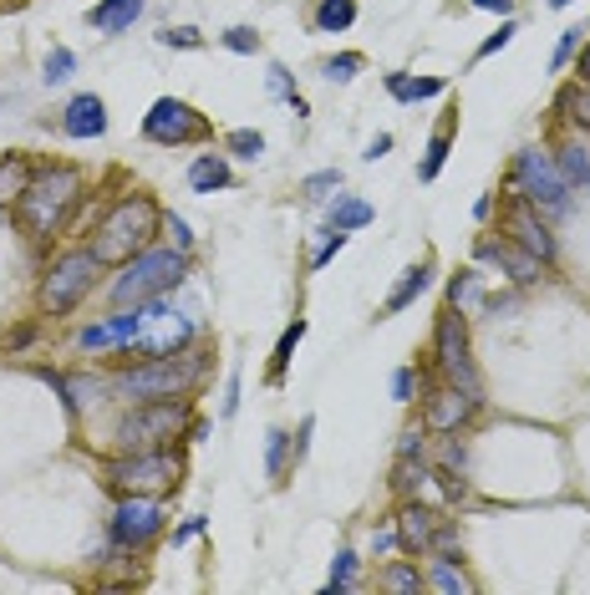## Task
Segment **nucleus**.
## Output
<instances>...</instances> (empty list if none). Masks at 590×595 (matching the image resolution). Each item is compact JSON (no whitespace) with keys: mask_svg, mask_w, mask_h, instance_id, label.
<instances>
[{"mask_svg":"<svg viewBox=\"0 0 590 595\" xmlns=\"http://www.w3.org/2000/svg\"><path fill=\"white\" fill-rule=\"evenodd\" d=\"M77 198H82V173L72 163H52V169L31 173L26 194L15 198V219H21V229L31 239H52L66 225V214L77 209Z\"/></svg>","mask_w":590,"mask_h":595,"instance_id":"1","label":"nucleus"},{"mask_svg":"<svg viewBox=\"0 0 590 595\" xmlns=\"http://www.w3.org/2000/svg\"><path fill=\"white\" fill-rule=\"evenodd\" d=\"M158 225H163V214H158V204H153L148 194L118 198V204L103 214V225H97L93 255H97L103 264H128L132 255L148 250V239L158 235Z\"/></svg>","mask_w":590,"mask_h":595,"instance_id":"2","label":"nucleus"},{"mask_svg":"<svg viewBox=\"0 0 590 595\" xmlns=\"http://www.w3.org/2000/svg\"><path fill=\"white\" fill-rule=\"evenodd\" d=\"M204 377V351H173V357H148L118 377V392L128 402H163V397H189V387Z\"/></svg>","mask_w":590,"mask_h":595,"instance_id":"3","label":"nucleus"},{"mask_svg":"<svg viewBox=\"0 0 590 595\" xmlns=\"http://www.w3.org/2000/svg\"><path fill=\"white\" fill-rule=\"evenodd\" d=\"M189 275V255L184 250H143L122 264V275L112 280V301L118 305H143L158 295L179 291Z\"/></svg>","mask_w":590,"mask_h":595,"instance_id":"4","label":"nucleus"},{"mask_svg":"<svg viewBox=\"0 0 590 595\" xmlns=\"http://www.w3.org/2000/svg\"><path fill=\"white\" fill-rule=\"evenodd\" d=\"M179 478H184V458L169 453V448H132L107 468V484H112L118 494H148V499L173 494L179 489Z\"/></svg>","mask_w":590,"mask_h":595,"instance_id":"5","label":"nucleus"},{"mask_svg":"<svg viewBox=\"0 0 590 595\" xmlns=\"http://www.w3.org/2000/svg\"><path fill=\"white\" fill-rule=\"evenodd\" d=\"M514 194L525 198L539 219H565L570 214V184L560 178L550 153H539V148H525L514 159Z\"/></svg>","mask_w":590,"mask_h":595,"instance_id":"6","label":"nucleus"},{"mask_svg":"<svg viewBox=\"0 0 590 595\" xmlns=\"http://www.w3.org/2000/svg\"><path fill=\"white\" fill-rule=\"evenodd\" d=\"M179 433H189V402L184 397H163V402H138L118 423L122 448H169Z\"/></svg>","mask_w":590,"mask_h":595,"instance_id":"7","label":"nucleus"},{"mask_svg":"<svg viewBox=\"0 0 590 595\" xmlns=\"http://www.w3.org/2000/svg\"><path fill=\"white\" fill-rule=\"evenodd\" d=\"M97 270H103V260H97L93 250H66L62 260H52L46 280H41V305H46V316H72L82 305V295L93 291Z\"/></svg>","mask_w":590,"mask_h":595,"instance_id":"8","label":"nucleus"},{"mask_svg":"<svg viewBox=\"0 0 590 595\" xmlns=\"http://www.w3.org/2000/svg\"><path fill=\"white\" fill-rule=\"evenodd\" d=\"M189 336H194V321H184L179 311H169L163 305V295L158 301H143V331L128 342V351H138V357H173V351H184Z\"/></svg>","mask_w":590,"mask_h":595,"instance_id":"9","label":"nucleus"},{"mask_svg":"<svg viewBox=\"0 0 590 595\" xmlns=\"http://www.w3.org/2000/svg\"><path fill=\"white\" fill-rule=\"evenodd\" d=\"M210 118L204 112H194L189 102H179V97H158L153 107H148L143 118V138L158 148H179V143H199V138H210Z\"/></svg>","mask_w":590,"mask_h":595,"instance_id":"10","label":"nucleus"},{"mask_svg":"<svg viewBox=\"0 0 590 595\" xmlns=\"http://www.w3.org/2000/svg\"><path fill=\"white\" fill-rule=\"evenodd\" d=\"M433 357H438V371H443L448 382H459V387H469V392H479V377H473V361H469V331H463V311H453V305H448L443 316H438Z\"/></svg>","mask_w":590,"mask_h":595,"instance_id":"11","label":"nucleus"},{"mask_svg":"<svg viewBox=\"0 0 590 595\" xmlns=\"http://www.w3.org/2000/svg\"><path fill=\"white\" fill-rule=\"evenodd\" d=\"M158 529H163V509H158V499H148V494H122V504L112 509L107 534H112L118 550H143Z\"/></svg>","mask_w":590,"mask_h":595,"instance_id":"12","label":"nucleus"},{"mask_svg":"<svg viewBox=\"0 0 590 595\" xmlns=\"http://www.w3.org/2000/svg\"><path fill=\"white\" fill-rule=\"evenodd\" d=\"M473 412H479V392H469L459 382H443L422 402V423H428V433H459Z\"/></svg>","mask_w":590,"mask_h":595,"instance_id":"13","label":"nucleus"},{"mask_svg":"<svg viewBox=\"0 0 590 595\" xmlns=\"http://www.w3.org/2000/svg\"><path fill=\"white\" fill-rule=\"evenodd\" d=\"M504 235H509L519 250L535 255L539 264H555V235H550V225H545V219H539V214L529 209L519 194H514L509 214H504Z\"/></svg>","mask_w":590,"mask_h":595,"instance_id":"14","label":"nucleus"},{"mask_svg":"<svg viewBox=\"0 0 590 595\" xmlns=\"http://www.w3.org/2000/svg\"><path fill=\"white\" fill-rule=\"evenodd\" d=\"M473 255H479L484 264H494V270H504L514 285H535L539 270H545V264H539L529 250H519L514 239H479V250Z\"/></svg>","mask_w":590,"mask_h":595,"instance_id":"15","label":"nucleus"},{"mask_svg":"<svg viewBox=\"0 0 590 595\" xmlns=\"http://www.w3.org/2000/svg\"><path fill=\"white\" fill-rule=\"evenodd\" d=\"M438 524H443V519H438L428 504H403V509H397V544H403L407 555H428L438 540Z\"/></svg>","mask_w":590,"mask_h":595,"instance_id":"16","label":"nucleus"},{"mask_svg":"<svg viewBox=\"0 0 590 595\" xmlns=\"http://www.w3.org/2000/svg\"><path fill=\"white\" fill-rule=\"evenodd\" d=\"M138 331H143V305H132V311H118L112 321H97V326H87L77 336V346H82V351H107V346H128Z\"/></svg>","mask_w":590,"mask_h":595,"instance_id":"17","label":"nucleus"},{"mask_svg":"<svg viewBox=\"0 0 590 595\" xmlns=\"http://www.w3.org/2000/svg\"><path fill=\"white\" fill-rule=\"evenodd\" d=\"M62 132L66 138H103L107 132V102L97 93H77L62 112Z\"/></svg>","mask_w":590,"mask_h":595,"instance_id":"18","label":"nucleus"},{"mask_svg":"<svg viewBox=\"0 0 590 595\" xmlns=\"http://www.w3.org/2000/svg\"><path fill=\"white\" fill-rule=\"evenodd\" d=\"M148 0H97L87 11V26L103 31V36H118V31H132V21L143 15Z\"/></svg>","mask_w":590,"mask_h":595,"instance_id":"19","label":"nucleus"},{"mask_svg":"<svg viewBox=\"0 0 590 595\" xmlns=\"http://www.w3.org/2000/svg\"><path fill=\"white\" fill-rule=\"evenodd\" d=\"M428 585L443 591V595H473L479 591V585L463 575L459 555H448V550H428Z\"/></svg>","mask_w":590,"mask_h":595,"instance_id":"20","label":"nucleus"},{"mask_svg":"<svg viewBox=\"0 0 590 595\" xmlns=\"http://www.w3.org/2000/svg\"><path fill=\"white\" fill-rule=\"evenodd\" d=\"M448 305L463 311V316H469V311H484V305H489L484 275H479V270H459V275L448 280Z\"/></svg>","mask_w":590,"mask_h":595,"instance_id":"21","label":"nucleus"},{"mask_svg":"<svg viewBox=\"0 0 590 595\" xmlns=\"http://www.w3.org/2000/svg\"><path fill=\"white\" fill-rule=\"evenodd\" d=\"M428 285H433V264L422 260V264H412V270H403V280H397V291L387 295V305H382V311H387V316H397V311H407V305L418 301V295L428 291Z\"/></svg>","mask_w":590,"mask_h":595,"instance_id":"22","label":"nucleus"},{"mask_svg":"<svg viewBox=\"0 0 590 595\" xmlns=\"http://www.w3.org/2000/svg\"><path fill=\"white\" fill-rule=\"evenodd\" d=\"M189 188L194 194H214V188H229V163L219 153H204V159L189 163Z\"/></svg>","mask_w":590,"mask_h":595,"instance_id":"23","label":"nucleus"},{"mask_svg":"<svg viewBox=\"0 0 590 595\" xmlns=\"http://www.w3.org/2000/svg\"><path fill=\"white\" fill-rule=\"evenodd\" d=\"M26 184H31V163L21 153H6L0 159V209H11L15 198L26 194Z\"/></svg>","mask_w":590,"mask_h":595,"instance_id":"24","label":"nucleus"},{"mask_svg":"<svg viewBox=\"0 0 590 595\" xmlns=\"http://www.w3.org/2000/svg\"><path fill=\"white\" fill-rule=\"evenodd\" d=\"M555 169H560V178H565L570 188L590 194V148L565 143V148H560V159H555Z\"/></svg>","mask_w":590,"mask_h":595,"instance_id":"25","label":"nucleus"},{"mask_svg":"<svg viewBox=\"0 0 590 595\" xmlns=\"http://www.w3.org/2000/svg\"><path fill=\"white\" fill-rule=\"evenodd\" d=\"M387 93L397 102H428V97L443 93V82L438 77H407V72H387Z\"/></svg>","mask_w":590,"mask_h":595,"instance_id":"26","label":"nucleus"},{"mask_svg":"<svg viewBox=\"0 0 590 595\" xmlns=\"http://www.w3.org/2000/svg\"><path fill=\"white\" fill-rule=\"evenodd\" d=\"M356 26V0H321L311 15V31H352Z\"/></svg>","mask_w":590,"mask_h":595,"instance_id":"27","label":"nucleus"},{"mask_svg":"<svg viewBox=\"0 0 590 595\" xmlns=\"http://www.w3.org/2000/svg\"><path fill=\"white\" fill-rule=\"evenodd\" d=\"M301 336H305V321L296 316V326H286L280 331V342H276V357H270V382H286V367H290V351L301 346Z\"/></svg>","mask_w":590,"mask_h":595,"instance_id":"28","label":"nucleus"},{"mask_svg":"<svg viewBox=\"0 0 590 595\" xmlns=\"http://www.w3.org/2000/svg\"><path fill=\"white\" fill-rule=\"evenodd\" d=\"M362 225H372L367 198H336L331 204V229H362Z\"/></svg>","mask_w":590,"mask_h":595,"instance_id":"29","label":"nucleus"},{"mask_svg":"<svg viewBox=\"0 0 590 595\" xmlns=\"http://www.w3.org/2000/svg\"><path fill=\"white\" fill-rule=\"evenodd\" d=\"M448 143H453V122H443V128L428 138V159H422V169H418V178H438L443 173V163H448Z\"/></svg>","mask_w":590,"mask_h":595,"instance_id":"30","label":"nucleus"},{"mask_svg":"<svg viewBox=\"0 0 590 595\" xmlns=\"http://www.w3.org/2000/svg\"><path fill=\"white\" fill-rule=\"evenodd\" d=\"M286 453H290V433L286 428H270V433H265V474L270 478L286 474Z\"/></svg>","mask_w":590,"mask_h":595,"instance_id":"31","label":"nucleus"},{"mask_svg":"<svg viewBox=\"0 0 590 595\" xmlns=\"http://www.w3.org/2000/svg\"><path fill=\"white\" fill-rule=\"evenodd\" d=\"M270 93H276V97H286V102H290V112H296V118H305V112H311V107H305V97L296 93V82H290V72H286V66H270Z\"/></svg>","mask_w":590,"mask_h":595,"instance_id":"32","label":"nucleus"},{"mask_svg":"<svg viewBox=\"0 0 590 595\" xmlns=\"http://www.w3.org/2000/svg\"><path fill=\"white\" fill-rule=\"evenodd\" d=\"M224 148H229L235 159H249V163H255V159H260V153H265V138H260V132H255V128H235V132H229V138H224Z\"/></svg>","mask_w":590,"mask_h":595,"instance_id":"33","label":"nucleus"},{"mask_svg":"<svg viewBox=\"0 0 590 595\" xmlns=\"http://www.w3.org/2000/svg\"><path fill=\"white\" fill-rule=\"evenodd\" d=\"M77 72V52H66V46H56L52 56H46V66H41V77H46V87H56V82H66Z\"/></svg>","mask_w":590,"mask_h":595,"instance_id":"34","label":"nucleus"},{"mask_svg":"<svg viewBox=\"0 0 590 595\" xmlns=\"http://www.w3.org/2000/svg\"><path fill=\"white\" fill-rule=\"evenodd\" d=\"M326 591H356V555L352 550H342V555L331 560V581Z\"/></svg>","mask_w":590,"mask_h":595,"instance_id":"35","label":"nucleus"},{"mask_svg":"<svg viewBox=\"0 0 590 595\" xmlns=\"http://www.w3.org/2000/svg\"><path fill=\"white\" fill-rule=\"evenodd\" d=\"M382 585H387V591H397V595H418L428 581H422V575H418V565H393V570H387V581H382Z\"/></svg>","mask_w":590,"mask_h":595,"instance_id":"36","label":"nucleus"},{"mask_svg":"<svg viewBox=\"0 0 590 595\" xmlns=\"http://www.w3.org/2000/svg\"><path fill=\"white\" fill-rule=\"evenodd\" d=\"M336 188H342V169H321V173H311V178L301 184V194L305 198H331Z\"/></svg>","mask_w":590,"mask_h":595,"instance_id":"37","label":"nucleus"},{"mask_svg":"<svg viewBox=\"0 0 590 595\" xmlns=\"http://www.w3.org/2000/svg\"><path fill=\"white\" fill-rule=\"evenodd\" d=\"M356 72H362V56L356 52H342V56H331V62H321V77L326 82H352Z\"/></svg>","mask_w":590,"mask_h":595,"instance_id":"38","label":"nucleus"},{"mask_svg":"<svg viewBox=\"0 0 590 595\" xmlns=\"http://www.w3.org/2000/svg\"><path fill=\"white\" fill-rule=\"evenodd\" d=\"M346 250V229H326V239H321V250L311 255V270H321V264H331L336 255Z\"/></svg>","mask_w":590,"mask_h":595,"instance_id":"39","label":"nucleus"},{"mask_svg":"<svg viewBox=\"0 0 590 595\" xmlns=\"http://www.w3.org/2000/svg\"><path fill=\"white\" fill-rule=\"evenodd\" d=\"M224 46L239 52V56H255V52H260V36H255L249 26H229V31H224Z\"/></svg>","mask_w":590,"mask_h":595,"instance_id":"40","label":"nucleus"},{"mask_svg":"<svg viewBox=\"0 0 590 595\" xmlns=\"http://www.w3.org/2000/svg\"><path fill=\"white\" fill-rule=\"evenodd\" d=\"M158 41H163V46H184V52L204 46V36H199V31H189V26H179V31H158Z\"/></svg>","mask_w":590,"mask_h":595,"instance_id":"41","label":"nucleus"},{"mask_svg":"<svg viewBox=\"0 0 590 595\" xmlns=\"http://www.w3.org/2000/svg\"><path fill=\"white\" fill-rule=\"evenodd\" d=\"M514 31H519V26H514V21H504V26H498L494 36H489V41H484V46H479V52H473V56H479V62H484V56H494L498 46H509V41H514Z\"/></svg>","mask_w":590,"mask_h":595,"instance_id":"42","label":"nucleus"},{"mask_svg":"<svg viewBox=\"0 0 590 595\" xmlns=\"http://www.w3.org/2000/svg\"><path fill=\"white\" fill-rule=\"evenodd\" d=\"M412 382H418V377H412V367H397L393 371V397H397V402H412Z\"/></svg>","mask_w":590,"mask_h":595,"instance_id":"43","label":"nucleus"},{"mask_svg":"<svg viewBox=\"0 0 590 595\" xmlns=\"http://www.w3.org/2000/svg\"><path fill=\"white\" fill-rule=\"evenodd\" d=\"M422 458V433L412 428V433H403V443H397V463H412Z\"/></svg>","mask_w":590,"mask_h":595,"instance_id":"44","label":"nucleus"},{"mask_svg":"<svg viewBox=\"0 0 590 595\" xmlns=\"http://www.w3.org/2000/svg\"><path fill=\"white\" fill-rule=\"evenodd\" d=\"M163 225H169V235H173V250H184V255H189V245H194V235H189V225H184V219H179V214H169Z\"/></svg>","mask_w":590,"mask_h":595,"instance_id":"45","label":"nucleus"},{"mask_svg":"<svg viewBox=\"0 0 590 595\" xmlns=\"http://www.w3.org/2000/svg\"><path fill=\"white\" fill-rule=\"evenodd\" d=\"M576 46H580V31H565V36H560V46H555V56H550V66H555V72H560L565 62H570V52H576Z\"/></svg>","mask_w":590,"mask_h":595,"instance_id":"46","label":"nucleus"},{"mask_svg":"<svg viewBox=\"0 0 590 595\" xmlns=\"http://www.w3.org/2000/svg\"><path fill=\"white\" fill-rule=\"evenodd\" d=\"M235 408H239V371H229V382H224V408H219V418H235Z\"/></svg>","mask_w":590,"mask_h":595,"instance_id":"47","label":"nucleus"},{"mask_svg":"<svg viewBox=\"0 0 590 595\" xmlns=\"http://www.w3.org/2000/svg\"><path fill=\"white\" fill-rule=\"evenodd\" d=\"M387 153H393V132H377V138L367 143V159L377 163V159H387Z\"/></svg>","mask_w":590,"mask_h":595,"instance_id":"48","label":"nucleus"},{"mask_svg":"<svg viewBox=\"0 0 590 595\" xmlns=\"http://www.w3.org/2000/svg\"><path fill=\"white\" fill-rule=\"evenodd\" d=\"M194 534H204V519H184V524L173 529V544H189Z\"/></svg>","mask_w":590,"mask_h":595,"instance_id":"49","label":"nucleus"},{"mask_svg":"<svg viewBox=\"0 0 590 595\" xmlns=\"http://www.w3.org/2000/svg\"><path fill=\"white\" fill-rule=\"evenodd\" d=\"M311 433H315V418H305V423H301V437H296V463H301L305 448H311Z\"/></svg>","mask_w":590,"mask_h":595,"instance_id":"50","label":"nucleus"},{"mask_svg":"<svg viewBox=\"0 0 590 595\" xmlns=\"http://www.w3.org/2000/svg\"><path fill=\"white\" fill-rule=\"evenodd\" d=\"M393 544H397V529H382V534H372V550H377V555H387Z\"/></svg>","mask_w":590,"mask_h":595,"instance_id":"51","label":"nucleus"},{"mask_svg":"<svg viewBox=\"0 0 590 595\" xmlns=\"http://www.w3.org/2000/svg\"><path fill=\"white\" fill-rule=\"evenodd\" d=\"M479 11H509V0H473Z\"/></svg>","mask_w":590,"mask_h":595,"instance_id":"52","label":"nucleus"},{"mask_svg":"<svg viewBox=\"0 0 590 595\" xmlns=\"http://www.w3.org/2000/svg\"><path fill=\"white\" fill-rule=\"evenodd\" d=\"M580 77H586V87H590V46H586V56H580Z\"/></svg>","mask_w":590,"mask_h":595,"instance_id":"53","label":"nucleus"},{"mask_svg":"<svg viewBox=\"0 0 590 595\" xmlns=\"http://www.w3.org/2000/svg\"><path fill=\"white\" fill-rule=\"evenodd\" d=\"M550 6H555V11H565V6H570V0H550Z\"/></svg>","mask_w":590,"mask_h":595,"instance_id":"54","label":"nucleus"}]
</instances>
